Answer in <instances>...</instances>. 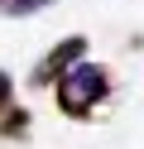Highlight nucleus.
Listing matches in <instances>:
<instances>
[{
  "instance_id": "1",
  "label": "nucleus",
  "mask_w": 144,
  "mask_h": 149,
  "mask_svg": "<svg viewBox=\"0 0 144 149\" xmlns=\"http://www.w3.org/2000/svg\"><path fill=\"white\" fill-rule=\"evenodd\" d=\"M111 96V72L101 63H77L63 82H58V111L67 120H86L96 116V106Z\"/></svg>"
},
{
  "instance_id": "2",
  "label": "nucleus",
  "mask_w": 144,
  "mask_h": 149,
  "mask_svg": "<svg viewBox=\"0 0 144 149\" xmlns=\"http://www.w3.org/2000/svg\"><path fill=\"white\" fill-rule=\"evenodd\" d=\"M77 63H86V39H82V34H72V39L53 43V48L43 53V63L29 72V87H58V82H63Z\"/></svg>"
},
{
  "instance_id": "3",
  "label": "nucleus",
  "mask_w": 144,
  "mask_h": 149,
  "mask_svg": "<svg viewBox=\"0 0 144 149\" xmlns=\"http://www.w3.org/2000/svg\"><path fill=\"white\" fill-rule=\"evenodd\" d=\"M29 125H34V116H29L24 106H10L5 116H0V135H5V139H24Z\"/></svg>"
},
{
  "instance_id": "4",
  "label": "nucleus",
  "mask_w": 144,
  "mask_h": 149,
  "mask_svg": "<svg viewBox=\"0 0 144 149\" xmlns=\"http://www.w3.org/2000/svg\"><path fill=\"white\" fill-rule=\"evenodd\" d=\"M43 5H53V0H0V15L19 19V15H34V10H43Z\"/></svg>"
},
{
  "instance_id": "5",
  "label": "nucleus",
  "mask_w": 144,
  "mask_h": 149,
  "mask_svg": "<svg viewBox=\"0 0 144 149\" xmlns=\"http://www.w3.org/2000/svg\"><path fill=\"white\" fill-rule=\"evenodd\" d=\"M10 106H15V82H10V72L0 68V116H5Z\"/></svg>"
}]
</instances>
